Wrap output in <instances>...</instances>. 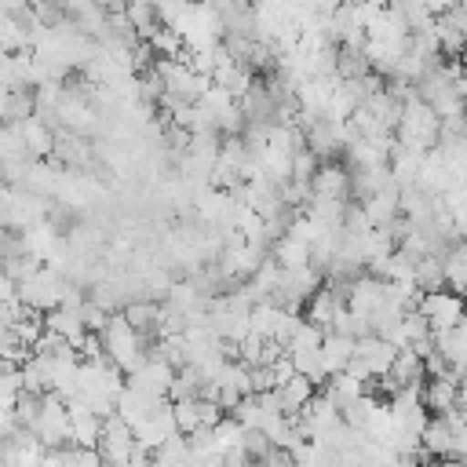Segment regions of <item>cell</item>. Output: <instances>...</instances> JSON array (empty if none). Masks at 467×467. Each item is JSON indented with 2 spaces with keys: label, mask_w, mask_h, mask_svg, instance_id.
Returning <instances> with one entry per match:
<instances>
[{
  "label": "cell",
  "mask_w": 467,
  "mask_h": 467,
  "mask_svg": "<svg viewBox=\"0 0 467 467\" xmlns=\"http://www.w3.org/2000/svg\"><path fill=\"white\" fill-rule=\"evenodd\" d=\"M306 317L303 321H310V325H317L321 332L332 325V314L343 306V288H332V285H321V288H314L310 296H306Z\"/></svg>",
  "instance_id": "9"
},
{
  "label": "cell",
  "mask_w": 467,
  "mask_h": 467,
  "mask_svg": "<svg viewBox=\"0 0 467 467\" xmlns=\"http://www.w3.org/2000/svg\"><path fill=\"white\" fill-rule=\"evenodd\" d=\"M99 339H102V354H106V361L109 365H117L124 376H131L135 368H142V361H146V343H142V336L139 332H131L128 328V321L113 310L109 317H106V328L99 332Z\"/></svg>",
  "instance_id": "1"
},
{
  "label": "cell",
  "mask_w": 467,
  "mask_h": 467,
  "mask_svg": "<svg viewBox=\"0 0 467 467\" xmlns=\"http://www.w3.org/2000/svg\"><path fill=\"white\" fill-rule=\"evenodd\" d=\"M365 394V383H358V379H350L347 372H339V376H332L328 383H325V398L336 405V412L347 405V401H354V398H361Z\"/></svg>",
  "instance_id": "14"
},
{
  "label": "cell",
  "mask_w": 467,
  "mask_h": 467,
  "mask_svg": "<svg viewBox=\"0 0 467 467\" xmlns=\"http://www.w3.org/2000/svg\"><path fill=\"white\" fill-rule=\"evenodd\" d=\"M197 420H201V427H215V423L223 420V409H219L215 401H204V398H197Z\"/></svg>",
  "instance_id": "21"
},
{
  "label": "cell",
  "mask_w": 467,
  "mask_h": 467,
  "mask_svg": "<svg viewBox=\"0 0 467 467\" xmlns=\"http://www.w3.org/2000/svg\"><path fill=\"white\" fill-rule=\"evenodd\" d=\"M354 361H361V365L368 368V376L379 379V376H387V368H390V361H394V347L383 343L379 336H361V339L354 343Z\"/></svg>",
  "instance_id": "10"
},
{
  "label": "cell",
  "mask_w": 467,
  "mask_h": 467,
  "mask_svg": "<svg viewBox=\"0 0 467 467\" xmlns=\"http://www.w3.org/2000/svg\"><path fill=\"white\" fill-rule=\"evenodd\" d=\"M131 449H135L131 427H128V423H120L117 416H106V420H102V434H99V445H95V452H99L102 467H128V456H131Z\"/></svg>",
  "instance_id": "5"
},
{
  "label": "cell",
  "mask_w": 467,
  "mask_h": 467,
  "mask_svg": "<svg viewBox=\"0 0 467 467\" xmlns=\"http://www.w3.org/2000/svg\"><path fill=\"white\" fill-rule=\"evenodd\" d=\"M15 296H18V303H22L29 314H47V310H55L58 299H62V274L51 270V266H40L29 281L15 285Z\"/></svg>",
  "instance_id": "3"
},
{
  "label": "cell",
  "mask_w": 467,
  "mask_h": 467,
  "mask_svg": "<svg viewBox=\"0 0 467 467\" xmlns=\"http://www.w3.org/2000/svg\"><path fill=\"white\" fill-rule=\"evenodd\" d=\"M438 259H441V285H445V292L463 296V285H467V248H463V241H452Z\"/></svg>",
  "instance_id": "12"
},
{
  "label": "cell",
  "mask_w": 467,
  "mask_h": 467,
  "mask_svg": "<svg viewBox=\"0 0 467 467\" xmlns=\"http://www.w3.org/2000/svg\"><path fill=\"white\" fill-rule=\"evenodd\" d=\"M66 416H69V445L73 449H95L99 434H102V420L80 398L66 401Z\"/></svg>",
  "instance_id": "8"
},
{
  "label": "cell",
  "mask_w": 467,
  "mask_h": 467,
  "mask_svg": "<svg viewBox=\"0 0 467 467\" xmlns=\"http://www.w3.org/2000/svg\"><path fill=\"white\" fill-rule=\"evenodd\" d=\"M317 164H321V161L303 146V150H296L292 161H288V179H292V182H310L314 171H317Z\"/></svg>",
  "instance_id": "18"
},
{
  "label": "cell",
  "mask_w": 467,
  "mask_h": 467,
  "mask_svg": "<svg viewBox=\"0 0 467 467\" xmlns=\"http://www.w3.org/2000/svg\"><path fill=\"white\" fill-rule=\"evenodd\" d=\"M321 339H325V332H321L317 325H310V321H303V317H299L296 332H292V336H288V343H285V354H306V350H317V347H321Z\"/></svg>",
  "instance_id": "15"
},
{
  "label": "cell",
  "mask_w": 467,
  "mask_h": 467,
  "mask_svg": "<svg viewBox=\"0 0 467 467\" xmlns=\"http://www.w3.org/2000/svg\"><path fill=\"white\" fill-rule=\"evenodd\" d=\"M171 405V423H175V434H193L197 427H201V420H197V398H190V401H168Z\"/></svg>",
  "instance_id": "16"
},
{
  "label": "cell",
  "mask_w": 467,
  "mask_h": 467,
  "mask_svg": "<svg viewBox=\"0 0 467 467\" xmlns=\"http://www.w3.org/2000/svg\"><path fill=\"white\" fill-rule=\"evenodd\" d=\"M15 131H18V139H22V150H26V157H29V161L51 157V150H55V131H51L44 120L29 117V120L15 124Z\"/></svg>",
  "instance_id": "11"
},
{
  "label": "cell",
  "mask_w": 467,
  "mask_h": 467,
  "mask_svg": "<svg viewBox=\"0 0 467 467\" xmlns=\"http://www.w3.org/2000/svg\"><path fill=\"white\" fill-rule=\"evenodd\" d=\"M420 405L427 416H445L449 409H463V387L452 379H423L420 383Z\"/></svg>",
  "instance_id": "7"
},
{
  "label": "cell",
  "mask_w": 467,
  "mask_h": 467,
  "mask_svg": "<svg viewBox=\"0 0 467 467\" xmlns=\"http://www.w3.org/2000/svg\"><path fill=\"white\" fill-rule=\"evenodd\" d=\"M347 193H350V171H347V164H339V161L317 164V171L310 179V197L314 201H347Z\"/></svg>",
  "instance_id": "6"
},
{
  "label": "cell",
  "mask_w": 467,
  "mask_h": 467,
  "mask_svg": "<svg viewBox=\"0 0 467 467\" xmlns=\"http://www.w3.org/2000/svg\"><path fill=\"white\" fill-rule=\"evenodd\" d=\"M58 153V164H88L91 161V146L84 135H73V131H55V150Z\"/></svg>",
  "instance_id": "13"
},
{
  "label": "cell",
  "mask_w": 467,
  "mask_h": 467,
  "mask_svg": "<svg viewBox=\"0 0 467 467\" xmlns=\"http://www.w3.org/2000/svg\"><path fill=\"white\" fill-rule=\"evenodd\" d=\"M77 358L80 361H102L106 354H102V339L95 336V332H84V339L77 343Z\"/></svg>",
  "instance_id": "20"
},
{
  "label": "cell",
  "mask_w": 467,
  "mask_h": 467,
  "mask_svg": "<svg viewBox=\"0 0 467 467\" xmlns=\"http://www.w3.org/2000/svg\"><path fill=\"white\" fill-rule=\"evenodd\" d=\"M33 441L51 452V449H66L69 445V416H66V401L55 394V390H44L40 394V409H36V420L29 427Z\"/></svg>",
  "instance_id": "2"
},
{
  "label": "cell",
  "mask_w": 467,
  "mask_h": 467,
  "mask_svg": "<svg viewBox=\"0 0 467 467\" xmlns=\"http://www.w3.org/2000/svg\"><path fill=\"white\" fill-rule=\"evenodd\" d=\"M416 314L427 321L431 332L456 328V325H463V296H452V292H445V288H438V292H420Z\"/></svg>",
  "instance_id": "4"
},
{
  "label": "cell",
  "mask_w": 467,
  "mask_h": 467,
  "mask_svg": "<svg viewBox=\"0 0 467 467\" xmlns=\"http://www.w3.org/2000/svg\"><path fill=\"white\" fill-rule=\"evenodd\" d=\"M7 332H11L26 350H33V343H36V339H40V332H44V321H40V314H26V317H22V321H15Z\"/></svg>",
  "instance_id": "19"
},
{
  "label": "cell",
  "mask_w": 467,
  "mask_h": 467,
  "mask_svg": "<svg viewBox=\"0 0 467 467\" xmlns=\"http://www.w3.org/2000/svg\"><path fill=\"white\" fill-rule=\"evenodd\" d=\"M241 423L237 420H230V416H223L215 427H212V438H215V452L223 456V452H230V449H237L241 445Z\"/></svg>",
  "instance_id": "17"
}]
</instances>
